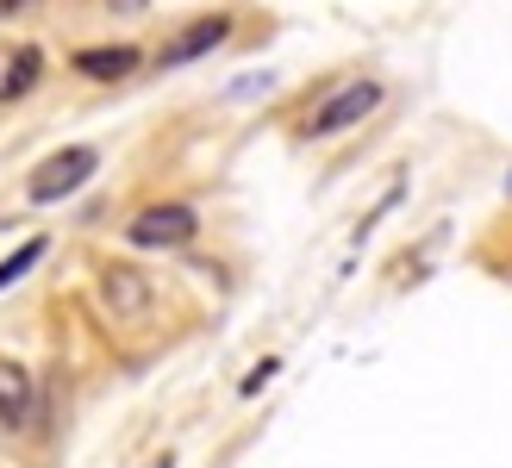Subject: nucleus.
Instances as JSON below:
<instances>
[{
  "label": "nucleus",
  "mask_w": 512,
  "mask_h": 468,
  "mask_svg": "<svg viewBox=\"0 0 512 468\" xmlns=\"http://www.w3.org/2000/svg\"><path fill=\"white\" fill-rule=\"evenodd\" d=\"M100 306H107L119 325H138V319H150V306H157V281L132 263H107L100 269Z\"/></svg>",
  "instance_id": "f257e3e1"
},
{
  "label": "nucleus",
  "mask_w": 512,
  "mask_h": 468,
  "mask_svg": "<svg viewBox=\"0 0 512 468\" xmlns=\"http://www.w3.org/2000/svg\"><path fill=\"white\" fill-rule=\"evenodd\" d=\"M200 231V219H194V206H182V200H163V206H144V213L125 225V238H132L138 250H175V244H188Z\"/></svg>",
  "instance_id": "f03ea898"
},
{
  "label": "nucleus",
  "mask_w": 512,
  "mask_h": 468,
  "mask_svg": "<svg viewBox=\"0 0 512 468\" xmlns=\"http://www.w3.org/2000/svg\"><path fill=\"white\" fill-rule=\"evenodd\" d=\"M94 169H100V150H88V144H69V150H57V156H44L38 175H32V200H38V206L63 200V194L82 188Z\"/></svg>",
  "instance_id": "7ed1b4c3"
},
{
  "label": "nucleus",
  "mask_w": 512,
  "mask_h": 468,
  "mask_svg": "<svg viewBox=\"0 0 512 468\" xmlns=\"http://www.w3.org/2000/svg\"><path fill=\"white\" fill-rule=\"evenodd\" d=\"M375 107H381V82H344L313 119H306V132H313V138H338V132H350V125H363Z\"/></svg>",
  "instance_id": "20e7f679"
},
{
  "label": "nucleus",
  "mask_w": 512,
  "mask_h": 468,
  "mask_svg": "<svg viewBox=\"0 0 512 468\" xmlns=\"http://www.w3.org/2000/svg\"><path fill=\"white\" fill-rule=\"evenodd\" d=\"M38 419V387H32V369L13 356H0V425L7 431H25Z\"/></svg>",
  "instance_id": "39448f33"
},
{
  "label": "nucleus",
  "mask_w": 512,
  "mask_h": 468,
  "mask_svg": "<svg viewBox=\"0 0 512 468\" xmlns=\"http://www.w3.org/2000/svg\"><path fill=\"white\" fill-rule=\"evenodd\" d=\"M225 38H232V19H225V13L194 19L182 38H169V44H163V63H169V69H175V63H194V57H207V50H219Z\"/></svg>",
  "instance_id": "423d86ee"
},
{
  "label": "nucleus",
  "mask_w": 512,
  "mask_h": 468,
  "mask_svg": "<svg viewBox=\"0 0 512 468\" xmlns=\"http://www.w3.org/2000/svg\"><path fill=\"white\" fill-rule=\"evenodd\" d=\"M75 69H82L88 82H119V75L138 69V50H132V44H100V50H82V57H75Z\"/></svg>",
  "instance_id": "0eeeda50"
},
{
  "label": "nucleus",
  "mask_w": 512,
  "mask_h": 468,
  "mask_svg": "<svg viewBox=\"0 0 512 468\" xmlns=\"http://www.w3.org/2000/svg\"><path fill=\"white\" fill-rule=\"evenodd\" d=\"M38 69H44V50H38V44H19L13 63H7V75H0V94H7V100L32 94V88H38Z\"/></svg>",
  "instance_id": "6e6552de"
},
{
  "label": "nucleus",
  "mask_w": 512,
  "mask_h": 468,
  "mask_svg": "<svg viewBox=\"0 0 512 468\" xmlns=\"http://www.w3.org/2000/svg\"><path fill=\"white\" fill-rule=\"evenodd\" d=\"M38 256H44V238H25V244H19V250L7 256V263H0V294H7L13 281H19L25 269H32V263H38Z\"/></svg>",
  "instance_id": "1a4fd4ad"
},
{
  "label": "nucleus",
  "mask_w": 512,
  "mask_h": 468,
  "mask_svg": "<svg viewBox=\"0 0 512 468\" xmlns=\"http://www.w3.org/2000/svg\"><path fill=\"white\" fill-rule=\"evenodd\" d=\"M107 7H113V13H144L150 0H107Z\"/></svg>",
  "instance_id": "9d476101"
},
{
  "label": "nucleus",
  "mask_w": 512,
  "mask_h": 468,
  "mask_svg": "<svg viewBox=\"0 0 512 468\" xmlns=\"http://www.w3.org/2000/svg\"><path fill=\"white\" fill-rule=\"evenodd\" d=\"M25 7V0H0V13H19Z\"/></svg>",
  "instance_id": "9b49d317"
}]
</instances>
